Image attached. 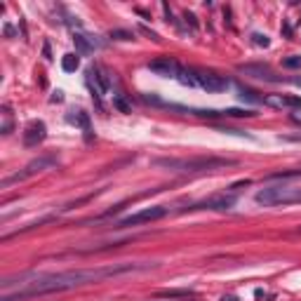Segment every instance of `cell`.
<instances>
[{
    "label": "cell",
    "instance_id": "6da1fadb",
    "mask_svg": "<svg viewBox=\"0 0 301 301\" xmlns=\"http://www.w3.org/2000/svg\"><path fill=\"white\" fill-rule=\"evenodd\" d=\"M144 268H148V264H113V266L78 268V271H62V273L22 275L19 278V290L12 292V294H5L3 301H17V299H26V296L66 292V290H73V287H83V285L116 278V275H123V273H134V271H144Z\"/></svg>",
    "mask_w": 301,
    "mask_h": 301
},
{
    "label": "cell",
    "instance_id": "7a4b0ae2",
    "mask_svg": "<svg viewBox=\"0 0 301 301\" xmlns=\"http://www.w3.org/2000/svg\"><path fill=\"white\" fill-rule=\"evenodd\" d=\"M158 167L172 170V172H212V170H221L235 165V160H226V158H212V156H202V158H158L156 160Z\"/></svg>",
    "mask_w": 301,
    "mask_h": 301
},
{
    "label": "cell",
    "instance_id": "3957f363",
    "mask_svg": "<svg viewBox=\"0 0 301 301\" xmlns=\"http://www.w3.org/2000/svg\"><path fill=\"white\" fill-rule=\"evenodd\" d=\"M254 200L259 205H294V202H301V189H294V186H268V189H261Z\"/></svg>",
    "mask_w": 301,
    "mask_h": 301
},
{
    "label": "cell",
    "instance_id": "277c9868",
    "mask_svg": "<svg viewBox=\"0 0 301 301\" xmlns=\"http://www.w3.org/2000/svg\"><path fill=\"white\" fill-rule=\"evenodd\" d=\"M54 165H57V158L54 156L35 158V160H31L26 167H24V172H17V174H12V177H7L5 181H3V186H10V184H14V181H24V179L33 177V174H38V172H45V170L54 167Z\"/></svg>",
    "mask_w": 301,
    "mask_h": 301
},
{
    "label": "cell",
    "instance_id": "5b68a950",
    "mask_svg": "<svg viewBox=\"0 0 301 301\" xmlns=\"http://www.w3.org/2000/svg\"><path fill=\"white\" fill-rule=\"evenodd\" d=\"M193 80L198 87L207 89V92H223L229 87V80L219 76L214 71H207V68H193Z\"/></svg>",
    "mask_w": 301,
    "mask_h": 301
},
{
    "label": "cell",
    "instance_id": "8992f818",
    "mask_svg": "<svg viewBox=\"0 0 301 301\" xmlns=\"http://www.w3.org/2000/svg\"><path fill=\"white\" fill-rule=\"evenodd\" d=\"M165 214H167V207H160V205L146 207V210H139V212H134V214H129V217L120 219V221H118V226H120V229H127V226L150 223V221H158V219H162Z\"/></svg>",
    "mask_w": 301,
    "mask_h": 301
},
{
    "label": "cell",
    "instance_id": "52a82bcc",
    "mask_svg": "<svg viewBox=\"0 0 301 301\" xmlns=\"http://www.w3.org/2000/svg\"><path fill=\"white\" fill-rule=\"evenodd\" d=\"M150 73H156L160 78H179V73H181V66H179L177 59L172 57H160V59H153L148 64Z\"/></svg>",
    "mask_w": 301,
    "mask_h": 301
},
{
    "label": "cell",
    "instance_id": "ba28073f",
    "mask_svg": "<svg viewBox=\"0 0 301 301\" xmlns=\"http://www.w3.org/2000/svg\"><path fill=\"white\" fill-rule=\"evenodd\" d=\"M235 205V195H214V198H207V200L193 205L191 210H214V212H226Z\"/></svg>",
    "mask_w": 301,
    "mask_h": 301
},
{
    "label": "cell",
    "instance_id": "9c48e42d",
    "mask_svg": "<svg viewBox=\"0 0 301 301\" xmlns=\"http://www.w3.org/2000/svg\"><path fill=\"white\" fill-rule=\"evenodd\" d=\"M45 137H47V127H45L43 120H33V123H28L26 129H24V144H26L28 148L43 144Z\"/></svg>",
    "mask_w": 301,
    "mask_h": 301
},
{
    "label": "cell",
    "instance_id": "30bf717a",
    "mask_svg": "<svg viewBox=\"0 0 301 301\" xmlns=\"http://www.w3.org/2000/svg\"><path fill=\"white\" fill-rule=\"evenodd\" d=\"M240 73H245V76H250V78L254 80H266V83H278V76H275L273 71L268 66H261V64H247V66H238Z\"/></svg>",
    "mask_w": 301,
    "mask_h": 301
},
{
    "label": "cell",
    "instance_id": "8fae6325",
    "mask_svg": "<svg viewBox=\"0 0 301 301\" xmlns=\"http://www.w3.org/2000/svg\"><path fill=\"white\" fill-rule=\"evenodd\" d=\"M264 104L273 108H287V111H296L301 108V97H294V95H268L264 99Z\"/></svg>",
    "mask_w": 301,
    "mask_h": 301
},
{
    "label": "cell",
    "instance_id": "7c38bea8",
    "mask_svg": "<svg viewBox=\"0 0 301 301\" xmlns=\"http://www.w3.org/2000/svg\"><path fill=\"white\" fill-rule=\"evenodd\" d=\"M73 43H76V50H78V54H89V52H95L97 47H99V43H97L95 38H87V35H83V33H76V35H73Z\"/></svg>",
    "mask_w": 301,
    "mask_h": 301
},
{
    "label": "cell",
    "instance_id": "4fadbf2b",
    "mask_svg": "<svg viewBox=\"0 0 301 301\" xmlns=\"http://www.w3.org/2000/svg\"><path fill=\"white\" fill-rule=\"evenodd\" d=\"M158 299H189V296H195L193 290H162L158 292Z\"/></svg>",
    "mask_w": 301,
    "mask_h": 301
},
{
    "label": "cell",
    "instance_id": "5bb4252c",
    "mask_svg": "<svg viewBox=\"0 0 301 301\" xmlns=\"http://www.w3.org/2000/svg\"><path fill=\"white\" fill-rule=\"evenodd\" d=\"M78 66H80V57L78 54H73V52H71V54H64V59H62V68H64V71L73 73Z\"/></svg>",
    "mask_w": 301,
    "mask_h": 301
},
{
    "label": "cell",
    "instance_id": "9a60e30c",
    "mask_svg": "<svg viewBox=\"0 0 301 301\" xmlns=\"http://www.w3.org/2000/svg\"><path fill=\"white\" fill-rule=\"evenodd\" d=\"M113 104H116V108L120 113H129V104L123 99V95H113Z\"/></svg>",
    "mask_w": 301,
    "mask_h": 301
},
{
    "label": "cell",
    "instance_id": "2e32d148",
    "mask_svg": "<svg viewBox=\"0 0 301 301\" xmlns=\"http://www.w3.org/2000/svg\"><path fill=\"white\" fill-rule=\"evenodd\" d=\"M283 66L285 68H301V57H296V54L287 57V59H283Z\"/></svg>",
    "mask_w": 301,
    "mask_h": 301
},
{
    "label": "cell",
    "instance_id": "e0dca14e",
    "mask_svg": "<svg viewBox=\"0 0 301 301\" xmlns=\"http://www.w3.org/2000/svg\"><path fill=\"white\" fill-rule=\"evenodd\" d=\"M238 92H240V97H242V99H247V101H264V97H254V92H252V89L238 87Z\"/></svg>",
    "mask_w": 301,
    "mask_h": 301
},
{
    "label": "cell",
    "instance_id": "ac0fdd59",
    "mask_svg": "<svg viewBox=\"0 0 301 301\" xmlns=\"http://www.w3.org/2000/svg\"><path fill=\"white\" fill-rule=\"evenodd\" d=\"M111 38L113 40H132L134 35L129 33V31H120V28H116V31H111Z\"/></svg>",
    "mask_w": 301,
    "mask_h": 301
},
{
    "label": "cell",
    "instance_id": "d6986e66",
    "mask_svg": "<svg viewBox=\"0 0 301 301\" xmlns=\"http://www.w3.org/2000/svg\"><path fill=\"white\" fill-rule=\"evenodd\" d=\"M252 40H254V45H259V47H268V45H271L268 35H261V33H252Z\"/></svg>",
    "mask_w": 301,
    "mask_h": 301
},
{
    "label": "cell",
    "instance_id": "ffe728a7",
    "mask_svg": "<svg viewBox=\"0 0 301 301\" xmlns=\"http://www.w3.org/2000/svg\"><path fill=\"white\" fill-rule=\"evenodd\" d=\"M139 31H141V33H146V35H148L150 40H156V43H158V40H160V35H158V33H153V31H148V28H146V26H139Z\"/></svg>",
    "mask_w": 301,
    "mask_h": 301
},
{
    "label": "cell",
    "instance_id": "44dd1931",
    "mask_svg": "<svg viewBox=\"0 0 301 301\" xmlns=\"http://www.w3.org/2000/svg\"><path fill=\"white\" fill-rule=\"evenodd\" d=\"M186 22H189L193 28H198V22H195V17H193V14H191V12H186Z\"/></svg>",
    "mask_w": 301,
    "mask_h": 301
},
{
    "label": "cell",
    "instance_id": "7402d4cb",
    "mask_svg": "<svg viewBox=\"0 0 301 301\" xmlns=\"http://www.w3.org/2000/svg\"><path fill=\"white\" fill-rule=\"evenodd\" d=\"M285 141H301V134H292V137H285Z\"/></svg>",
    "mask_w": 301,
    "mask_h": 301
},
{
    "label": "cell",
    "instance_id": "603a6c76",
    "mask_svg": "<svg viewBox=\"0 0 301 301\" xmlns=\"http://www.w3.org/2000/svg\"><path fill=\"white\" fill-rule=\"evenodd\" d=\"M221 301H238V299H235V296H223Z\"/></svg>",
    "mask_w": 301,
    "mask_h": 301
},
{
    "label": "cell",
    "instance_id": "cb8c5ba5",
    "mask_svg": "<svg viewBox=\"0 0 301 301\" xmlns=\"http://www.w3.org/2000/svg\"><path fill=\"white\" fill-rule=\"evenodd\" d=\"M296 85H299V87H301V78H299V80H296Z\"/></svg>",
    "mask_w": 301,
    "mask_h": 301
}]
</instances>
